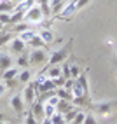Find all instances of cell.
Listing matches in <instances>:
<instances>
[{"instance_id":"6da1fadb","label":"cell","mask_w":117,"mask_h":124,"mask_svg":"<svg viewBox=\"0 0 117 124\" xmlns=\"http://www.w3.org/2000/svg\"><path fill=\"white\" fill-rule=\"evenodd\" d=\"M72 44H73V40H68L61 49H58V51H54V53H51L49 54V58H47V63H49V67H54V65H60V63H63L66 58L70 56V51H72Z\"/></svg>"},{"instance_id":"7a4b0ae2","label":"cell","mask_w":117,"mask_h":124,"mask_svg":"<svg viewBox=\"0 0 117 124\" xmlns=\"http://www.w3.org/2000/svg\"><path fill=\"white\" fill-rule=\"evenodd\" d=\"M47 58H49V53L46 51V47H37V49H31V53L28 54L30 65H35V67L46 65V63H47Z\"/></svg>"},{"instance_id":"3957f363","label":"cell","mask_w":117,"mask_h":124,"mask_svg":"<svg viewBox=\"0 0 117 124\" xmlns=\"http://www.w3.org/2000/svg\"><path fill=\"white\" fill-rule=\"evenodd\" d=\"M44 11H42V7L40 5H30L26 11H24V16H23V19L26 21V23H40L44 19Z\"/></svg>"},{"instance_id":"277c9868","label":"cell","mask_w":117,"mask_h":124,"mask_svg":"<svg viewBox=\"0 0 117 124\" xmlns=\"http://www.w3.org/2000/svg\"><path fill=\"white\" fill-rule=\"evenodd\" d=\"M114 107H115V101H101V103H94L93 108H94V112H98L101 115V117H108V115H112Z\"/></svg>"},{"instance_id":"5b68a950","label":"cell","mask_w":117,"mask_h":124,"mask_svg":"<svg viewBox=\"0 0 117 124\" xmlns=\"http://www.w3.org/2000/svg\"><path fill=\"white\" fill-rule=\"evenodd\" d=\"M11 107L14 108V112L18 115H21L24 112V100H23V96L21 94H14L11 98Z\"/></svg>"},{"instance_id":"8992f818","label":"cell","mask_w":117,"mask_h":124,"mask_svg":"<svg viewBox=\"0 0 117 124\" xmlns=\"http://www.w3.org/2000/svg\"><path fill=\"white\" fill-rule=\"evenodd\" d=\"M35 98H37V89L31 86V82H28V86L24 87V91H23V100H24V103H33L35 101Z\"/></svg>"},{"instance_id":"52a82bcc","label":"cell","mask_w":117,"mask_h":124,"mask_svg":"<svg viewBox=\"0 0 117 124\" xmlns=\"http://www.w3.org/2000/svg\"><path fill=\"white\" fill-rule=\"evenodd\" d=\"M9 46H11V53H14V54H21V53H24V47H26V44H24L19 37L12 39L11 42H9Z\"/></svg>"},{"instance_id":"ba28073f","label":"cell","mask_w":117,"mask_h":124,"mask_svg":"<svg viewBox=\"0 0 117 124\" xmlns=\"http://www.w3.org/2000/svg\"><path fill=\"white\" fill-rule=\"evenodd\" d=\"M30 112L35 115L37 121H39V119H46V117H44V103L40 101V100H37V101L31 103V110H30Z\"/></svg>"},{"instance_id":"9c48e42d","label":"cell","mask_w":117,"mask_h":124,"mask_svg":"<svg viewBox=\"0 0 117 124\" xmlns=\"http://www.w3.org/2000/svg\"><path fill=\"white\" fill-rule=\"evenodd\" d=\"M56 89V84L53 79H42V82H40V86L37 89V93H47V91H54Z\"/></svg>"},{"instance_id":"30bf717a","label":"cell","mask_w":117,"mask_h":124,"mask_svg":"<svg viewBox=\"0 0 117 124\" xmlns=\"http://www.w3.org/2000/svg\"><path fill=\"white\" fill-rule=\"evenodd\" d=\"M60 12H61V18H70L73 12H77V9H75V2H68Z\"/></svg>"},{"instance_id":"8fae6325","label":"cell","mask_w":117,"mask_h":124,"mask_svg":"<svg viewBox=\"0 0 117 124\" xmlns=\"http://www.w3.org/2000/svg\"><path fill=\"white\" fill-rule=\"evenodd\" d=\"M19 70H21V68H18V67H9L7 70H4V72H2L4 80H7V79H16V77H18V73H19Z\"/></svg>"},{"instance_id":"7c38bea8","label":"cell","mask_w":117,"mask_h":124,"mask_svg":"<svg viewBox=\"0 0 117 124\" xmlns=\"http://www.w3.org/2000/svg\"><path fill=\"white\" fill-rule=\"evenodd\" d=\"M9 67H12V58L9 54H0V72L7 70Z\"/></svg>"},{"instance_id":"4fadbf2b","label":"cell","mask_w":117,"mask_h":124,"mask_svg":"<svg viewBox=\"0 0 117 124\" xmlns=\"http://www.w3.org/2000/svg\"><path fill=\"white\" fill-rule=\"evenodd\" d=\"M77 82L80 84L82 91H84V94L87 96V93H89V87H87V72H80V75L77 77Z\"/></svg>"},{"instance_id":"5bb4252c","label":"cell","mask_w":117,"mask_h":124,"mask_svg":"<svg viewBox=\"0 0 117 124\" xmlns=\"http://www.w3.org/2000/svg\"><path fill=\"white\" fill-rule=\"evenodd\" d=\"M28 46H31L33 49H37V47H47V44L42 40V37H40L39 33H35V35L31 37V40L28 42Z\"/></svg>"},{"instance_id":"9a60e30c","label":"cell","mask_w":117,"mask_h":124,"mask_svg":"<svg viewBox=\"0 0 117 124\" xmlns=\"http://www.w3.org/2000/svg\"><path fill=\"white\" fill-rule=\"evenodd\" d=\"M16 67H18V68H28V67H30V60H28V54L21 53V54L18 56V60H16Z\"/></svg>"},{"instance_id":"2e32d148","label":"cell","mask_w":117,"mask_h":124,"mask_svg":"<svg viewBox=\"0 0 117 124\" xmlns=\"http://www.w3.org/2000/svg\"><path fill=\"white\" fill-rule=\"evenodd\" d=\"M39 35H40V37H42V40H44V42H46L47 46H49V44H53V42H54V40H56V37H54V33H53V31H51V30H47V28H46V30H42V31H40V33H39Z\"/></svg>"},{"instance_id":"e0dca14e","label":"cell","mask_w":117,"mask_h":124,"mask_svg":"<svg viewBox=\"0 0 117 124\" xmlns=\"http://www.w3.org/2000/svg\"><path fill=\"white\" fill-rule=\"evenodd\" d=\"M14 7V0H0V12H12Z\"/></svg>"},{"instance_id":"ac0fdd59","label":"cell","mask_w":117,"mask_h":124,"mask_svg":"<svg viewBox=\"0 0 117 124\" xmlns=\"http://www.w3.org/2000/svg\"><path fill=\"white\" fill-rule=\"evenodd\" d=\"M30 79H31V72L26 70V68H21L19 73H18V80L21 82V84H28Z\"/></svg>"},{"instance_id":"d6986e66","label":"cell","mask_w":117,"mask_h":124,"mask_svg":"<svg viewBox=\"0 0 117 124\" xmlns=\"http://www.w3.org/2000/svg\"><path fill=\"white\" fill-rule=\"evenodd\" d=\"M72 107H73V105H72L68 100H60V103H58V107H56V112H60V114L63 115V114L68 112Z\"/></svg>"},{"instance_id":"ffe728a7","label":"cell","mask_w":117,"mask_h":124,"mask_svg":"<svg viewBox=\"0 0 117 124\" xmlns=\"http://www.w3.org/2000/svg\"><path fill=\"white\" fill-rule=\"evenodd\" d=\"M12 39H14L12 37V31H0V47L7 46Z\"/></svg>"},{"instance_id":"44dd1931","label":"cell","mask_w":117,"mask_h":124,"mask_svg":"<svg viewBox=\"0 0 117 124\" xmlns=\"http://www.w3.org/2000/svg\"><path fill=\"white\" fill-rule=\"evenodd\" d=\"M63 7H65L63 0H49V9H51L53 12H60Z\"/></svg>"},{"instance_id":"7402d4cb","label":"cell","mask_w":117,"mask_h":124,"mask_svg":"<svg viewBox=\"0 0 117 124\" xmlns=\"http://www.w3.org/2000/svg\"><path fill=\"white\" fill-rule=\"evenodd\" d=\"M58 77H61V67H58V65H54V67L49 68L47 72V79H58Z\"/></svg>"},{"instance_id":"603a6c76","label":"cell","mask_w":117,"mask_h":124,"mask_svg":"<svg viewBox=\"0 0 117 124\" xmlns=\"http://www.w3.org/2000/svg\"><path fill=\"white\" fill-rule=\"evenodd\" d=\"M33 35H35V31H31V30H24V31H19V35H18V37L23 40L24 44H28L30 40H31Z\"/></svg>"},{"instance_id":"cb8c5ba5","label":"cell","mask_w":117,"mask_h":124,"mask_svg":"<svg viewBox=\"0 0 117 124\" xmlns=\"http://www.w3.org/2000/svg\"><path fill=\"white\" fill-rule=\"evenodd\" d=\"M54 114H56V107L46 103V105H44V117H46V119H51Z\"/></svg>"},{"instance_id":"d4e9b609","label":"cell","mask_w":117,"mask_h":124,"mask_svg":"<svg viewBox=\"0 0 117 124\" xmlns=\"http://www.w3.org/2000/svg\"><path fill=\"white\" fill-rule=\"evenodd\" d=\"M80 67H79V65H70V77L72 79H77L79 75H80Z\"/></svg>"},{"instance_id":"484cf974","label":"cell","mask_w":117,"mask_h":124,"mask_svg":"<svg viewBox=\"0 0 117 124\" xmlns=\"http://www.w3.org/2000/svg\"><path fill=\"white\" fill-rule=\"evenodd\" d=\"M49 121H51V124H63V122H65L63 115H61L60 112H56V114H54V115H53V117L49 119Z\"/></svg>"},{"instance_id":"4316f807","label":"cell","mask_w":117,"mask_h":124,"mask_svg":"<svg viewBox=\"0 0 117 124\" xmlns=\"http://www.w3.org/2000/svg\"><path fill=\"white\" fill-rule=\"evenodd\" d=\"M24 30H30L28 28V23H16L12 31H16V33H19V31H24Z\"/></svg>"},{"instance_id":"83f0119b","label":"cell","mask_w":117,"mask_h":124,"mask_svg":"<svg viewBox=\"0 0 117 124\" xmlns=\"http://www.w3.org/2000/svg\"><path fill=\"white\" fill-rule=\"evenodd\" d=\"M84 117H86V114L82 112V110H79V112H77V115L73 117L72 124H82V122H84Z\"/></svg>"},{"instance_id":"f1b7e54d","label":"cell","mask_w":117,"mask_h":124,"mask_svg":"<svg viewBox=\"0 0 117 124\" xmlns=\"http://www.w3.org/2000/svg\"><path fill=\"white\" fill-rule=\"evenodd\" d=\"M60 100L61 98L58 96V94H51L47 98V105H53V107H58V103H60Z\"/></svg>"},{"instance_id":"f546056e","label":"cell","mask_w":117,"mask_h":124,"mask_svg":"<svg viewBox=\"0 0 117 124\" xmlns=\"http://www.w3.org/2000/svg\"><path fill=\"white\" fill-rule=\"evenodd\" d=\"M18 77H16V79H7V80H4V84H5V87L7 89H12V87H16V86H18Z\"/></svg>"},{"instance_id":"4dcf8cb0","label":"cell","mask_w":117,"mask_h":124,"mask_svg":"<svg viewBox=\"0 0 117 124\" xmlns=\"http://www.w3.org/2000/svg\"><path fill=\"white\" fill-rule=\"evenodd\" d=\"M0 23L9 24L11 23V12H0Z\"/></svg>"},{"instance_id":"1f68e13d","label":"cell","mask_w":117,"mask_h":124,"mask_svg":"<svg viewBox=\"0 0 117 124\" xmlns=\"http://www.w3.org/2000/svg\"><path fill=\"white\" fill-rule=\"evenodd\" d=\"M24 124H39V121L35 119V115H33L31 112L26 114V119H24Z\"/></svg>"},{"instance_id":"d6a6232c","label":"cell","mask_w":117,"mask_h":124,"mask_svg":"<svg viewBox=\"0 0 117 124\" xmlns=\"http://www.w3.org/2000/svg\"><path fill=\"white\" fill-rule=\"evenodd\" d=\"M89 2H91V0H75V9H77V11H80L82 7H86Z\"/></svg>"},{"instance_id":"836d02e7","label":"cell","mask_w":117,"mask_h":124,"mask_svg":"<svg viewBox=\"0 0 117 124\" xmlns=\"http://www.w3.org/2000/svg\"><path fill=\"white\" fill-rule=\"evenodd\" d=\"M82 124H96V117H94V115H91V114H86L84 122H82Z\"/></svg>"},{"instance_id":"e575fe53","label":"cell","mask_w":117,"mask_h":124,"mask_svg":"<svg viewBox=\"0 0 117 124\" xmlns=\"http://www.w3.org/2000/svg\"><path fill=\"white\" fill-rule=\"evenodd\" d=\"M5 93H7V87H5V84H4V82H0V98H2Z\"/></svg>"},{"instance_id":"d590c367","label":"cell","mask_w":117,"mask_h":124,"mask_svg":"<svg viewBox=\"0 0 117 124\" xmlns=\"http://www.w3.org/2000/svg\"><path fill=\"white\" fill-rule=\"evenodd\" d=\"M40 124H51V121H49V119H42V122H40Z\"/></svg>"},{"instance_id":"8d00e7d4","label":"cell","mask_w":117,"mask_h":124,"mask_svg":"<svg viewBox=\"0 0 117 124\" xmlns=\"http://www.w3.org/2000/svg\"><path fill=\"white\" fill-rule=\"evenodd\" d=\"M0 121H5V115H4L2 112H0Z\"/></svg>"},{"instance_id":"74e56055","label":"cell","mask_w":117,"mask_h":124,"mask_svg":"<svg viewBox=\"0 0 117 124\" xmlns=\"http://www.w3.org/2000/svg\"><path fill=\"white\" fill-rule=\"evenodd\" d=\"M2 28H4V24H2V23H0V31H2Z\"/></svg>"},{"instance_id":"f35d334b","label":"cell","mask_w":117,"mask_h":124,"mask_svg":"<svg viewBox=\"0 0 117 124\" xmlns=\"http://www.w3.org/2000/svg\"><path fill=\"white\" fill-rule=\"evenodd\" d=\"M0 124H7V122H5V121H0Z\"/></svg>"},{"instance_id":"ab89813d","label":"cell","mask_w":117,"mask_h":124,"mask_svg":"<svg viewBox=\"0 0 117 124\" xmlns=\"http://www.w3.org/2000/svg\"><path fill=\"white\" fill-rule=\"evenodd\" d=\"M63 124H72V122H63Z\"/></svg>"},{"instance_id":"60d3db41","label":"cell","mask_w":117,"mask_h":124,"mask_svg":"<svg viewBox=\"0 0 117 124\" xmlns=\"http://www.w3.org/2000/svg\"><path fill=\"white\" fill-rule=\"evenodd\" d=\"M115 54H117V46H115Z\"/></svg>"},{"instance_id":"b9f144b4","label":"cell","mask_w":117,"mask_h":124,"mask_svg":"<svg viewBox=\"0 0 117 124\" xmlns=\"http://www.w3.org/2000/svg\"><path fill=\"white\" fill-rule=\"evenodd\" d=\"M68 2H75V0H68Z\"/></svg>"},{"instance_id":"7bdbcfd3","label":"cell","mask_w":117,"mask_h":124,"mask_svg":"<svg viewBox=\"0 0 117 124\" xmlns=\"http://www.w3.org/2000/svg\"><path fill=\"white\" fill-rule=\"evenodd\" d=\"M0 54H2V53H0Z\"/></svg>"}]
</instances>
